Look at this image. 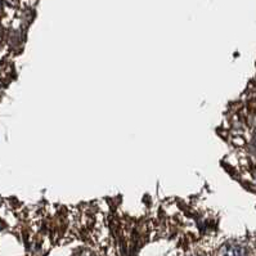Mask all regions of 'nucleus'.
<instances>
[{"mask_svg":"<svg viewBox=\"0 0 256 256\" xmlns=\"http://www.w3.org/2000/svg\"><path fill=\"white\" fill-rule=\"evenodd\" d=\"M219 256H247V250L241 245L229 244L223 246Z\"/></svg>","mask_w":256,"mask_h":256,"instance_id":"1","label":"nucleus"},{"mask_svg":"<svg viewBox=\"0 0 256 256\" xmlns=\"http://www.w3.org/2000/svg\"><path fill=\"white\" fill-rule=\"evenodd\" d=\"M77 256H93V255L90 253H88V251H83V253L79 254V255H77Z\"/></svg>","mask_w":256,"mask_h":256,"instance_id":"2","label":"nucleus"},{"mask_svg":"<svg viewBox=\"0 0 256 256\" xmlns=\"http://www.w3.org/2000/svg\"><path fill=\"white\" fill-rule=\"evenodd\" d=\"M254 145H255V148H256V131H255V135H254Z\"/></svg>","mask_w":256,"mask_h":256,"instance_id":"3","label":"nucleus"}]
</instances>
